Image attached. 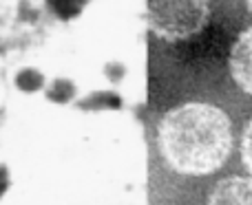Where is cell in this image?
<instances>
[{
  "label": "cell",
  "mask_w": 252,
  "mask_h": 205,
  "mask_svg": "<svg viewBox=\"0 0 252 205\" xmlns=\"http://www.w3.org/2000/svg\"><path fill=\"white\" fill-rule=\"evenodd\" d=\"M159 148L166 161L184 175H208L223 166L232 148L226 113L210 104H184L164 115Z\"/></svg>",
  "instance_id": "6da1fadb"
},
{
  "label": "cell",
  "mask_w": 252,
  "mask_h": 205,
  "mask_svg": "<svg viewBox=\"0 0 252 205\" xmlns=\"http://www.w3.org/2000/svg\"><path fill=\"white\" fill-rule=\"evenodd\" d=\"M153 33L168 42L188 40L208 22V0H146Z\"/></svg>",
  "instance_id": "7a4b0ae2"
},
{
  "label": "cell",
  "mask_w": 252,
  "mask_h": 205,
  "mask_svg": "<svg viewBox=\"0 0 252 205\" xmlns=\"http://www.w3.org/2000/svg\"><path fill=\"white\" fill-rule=\"evenodd\" d=\"M228 64H230V73L235 82L252 95V26L246 29L232 44Z\"/></svg>",
  "instance_id": "3957f363"
},
{
  "label": "cell",
  "mask_w": 252,
  "mask_h": 205,
  "mask_svg": "<svg viewBox=\"0 0 252 205\" xmlns=\"http://www.w3.org/2000/svg\"><path fill=\"white\" fill-rule=\"evenodd\" d=\"M208 205H252V179L230 177L215 185Z\"/></svg>",
  "instance_id": "277c9868"
},
{
  "label": "cell",
  "mask_w": 252,
  "mask_h": 205,
  "mask_svg": "<svg viewBox=\"0 0 252 205\" xmlns=\"http://www.w3.org/2000/svg\"><path fill=\"white\" fill-rule=\"evenodd\" d=\"M241 157H244L246 168L252 172V119L248 122L244 130V137H241Z\"/></svg>",
  "instance_id": "5b68a950"
},
{
  "label": "cell",
  "mask_w": 252,
  "mask_h": 205,
  "mask_svg": "<svg viewBox=\"0 0 252 205\" xmlns=\"http://www.w3.org/2000/svg\"><path fill=\"white\" fill-rule=\"evenodd\" d=\"M248 7H250V11H252V0H248Z\"/></svg>",
  "instance_id": "8992f818"
}]
</instances>
